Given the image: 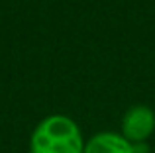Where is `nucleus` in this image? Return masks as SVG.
I'll return each instance as SVG.
<instances>
[{"instance_id": "1", "label": "nucleus", "mask_w": 155, "mask_h": 153, "mask_svg": "<svg viewBox=\"0 0 155 153\" xmlns=\"http://www.w3.org/2000/svg\"><path fill=\"white\" fill-rule=\"evenodd\" d=\"M83 132L79 124L65 114L45 116L30 135V153H83Z\"/></svg>"}, {"instance_id": "2", "label": "nucleus", "mask_w": 155, "mask_h": 153, "mask_svg": "<svg viewBox=\"0 0 155 153\" xmlns=\"http://www.w3.org/2000/svg\"><path fill=\"white\" fill-rule=\"evenodd\" d=\"M155 132V112L145 104H134L124 112L120 122V134L130 143H147Z\"/></svg>"}, {"instance_id": "3", "label": "nucleus", "mask_w": 155, "mask_h": 153, "mask_svg": "<svg viewBox=\"0 0 155 153\" xmlns=\"http://www.w3.org/2000/svg\"><path fill=\"white\" fill-rule=\"evenodd\" d=\"M83 153H134V145L120 132H98L84 142Z\"/></svg>"}]
</instances>
